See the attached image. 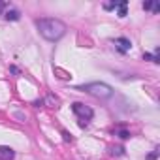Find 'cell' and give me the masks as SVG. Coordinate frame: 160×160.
I'll list each match as a JSON object with an SVG mask.
<instances>
[{"mask_svg":"<svg viewBox=\"0 0 160 160\" xmlns=\"http://www.w3.org/2000/svg\"><path fill=\"white\" fill-rule=\"evenodd\" d=\"M36 28L40 30V34L49 40V42H57L60 40L64 34H66V25L60 21V19H55V17H42V19H36L34 21Z\"/></svg>","mask_w":160,"mask_h":160,"instance_id":"6da1fadb","label":"cell"},{"mask_svg":"<svg viewBox=\"0 0 160 160\" xmlns=\"http://www.w3.org/2000/svg\"><path fill=\"white\" fill-rule=\"evenodd\" d=\"M77 91H83V92H89L92 94L94 98H100V100H108L113 96V89L108 85V83H100V81H94V83H87V85H79Z\"/></svg>","mask_w":160,"mask_h":160,"instance_id":"7a4b0ae2","label":"cell"},{"mask_svg":"<svg viewBox=\"0 0 160 160\" xmlns=\"http://www.w3.org/2000/svg\"><path fill=\"white\" fill-rule=\"evenodd\" d=\"M72 111H73L75 117L79 119V126H81V128H85L87 122L94 117V111H92L89 106L81 104V102H73V104H72Z\"/></svg>","mask_w":160,"mask_h":160,"instance_id":"3957f363","label":"cell"},{"mask_svg":"<svg viewBox=\"0 0 160 160\" xmlns=\"http://www.w3.org/2000/svg\"><path fill=\"white\" fill-rule=\"evenodd\" d=\"M113 45H115V49H117L119 53H128V51L132 49V42H130L128 38H124V36L115 38V40H113Z\"/></svg>","mask_w":160,"mask_h":160,"instance_id":"277c9868","label":"cell"},{"mask_svg":"<svg viewBox=\"0 0 160 160\" xmlns=\"http://www.w3.org/2000/svg\"><path fill=\"white\" fill-rule=\"evenodd\" d=\"M6 21H19L21 19V12L17 10V8H13V6H10L6 12H4V15H2Z\"/></svg>","mask_w":160,"mask_h":160,"instance_id":"5b68a950","label":"cell"},{"mask_svg":"<svg viewBox=\"0 0 160 160\" xmlns=\"http://www.w3.org/2000/svg\"><path fill=\"white\" fill-rule=\"evenodd\" d=\"M15 158V151L8 145H0V160H13Z\"/></svg>","mask_w":160,"mask_h":160,"instance_id":"8992f818","label":"cell"},{"mask_svg":"<svg viewBox=\"0 0 160 160\" xmlns=\"http://www.w3.org/2000/svg\"><path fill=\"white\" fill-rule=\"evenodd\" d=\"M143 10L152 12V13H158L160 12V4L158 2H152V0H147V2H143Z\"/></svg>","mask_w":160,"mask_h":160,"instance_id":"52a82bcc","label":"cell"},{"mask_svg":"<svg viewBox=\"0 0 160 160\" xmlns=\"http://www.w3.org/2000/svg\"><path fill=\"white\" fill-rule=\"evenodd\" d=\"M126 6H128V2H126V0H121V2H119V17H126Z\"/></svg>","mask_w":160,"mask_h":160,"instance_id":"ba28073f","label":"cell"},{"mask_svg":"<svg viewBox=\"0 0 160 160\" xmlns=\"http://www.w3.org/2000/svg\"><path fill=\"white\" fill-rule=\"evenodd\" d=\"M45 102H47L51 108H57V104H58V98H57V96H53V94H49V96L45 98Z\"/></svg>","mask_w":160,"mask_h":160,"instance_id":"9c48e42d","label":"cell"},{"mask_svg":"<svg viewBox=\"0 0 160 160\" xmlns=\"http://www.w3.org/2000/svg\"><path fill=\"white\" fill-rule=\"evenodd\" d=\"M117 136H119L121 139H128V138H130V132L124 130V128H121V130H117Z\"/></svg>","mask_w":160,"mask_h":160,"instance_id":"30bf717a","label":"cell"},{"mask_svg":"<svg viewBox=\"0 0 160 160\" xmlns=\"http://www.w3.org/2000/svg\"><path fill=\"white\" fill-rule=\"evenodd\" d=\"M10 6H12L10 2H4V0H0V15H4V12H6Z\"/></svg>","mask_w":160,"mask_h":160,"instance_id":"8fae6325","label":"cell"},{"mask_svg":"<svg viewBox=\"0 0 160 160\" xmlns=\"http://www.w3.org/2000/svg\"><path fill=\"white\" fill-rule=\"evenodd\" d=\"M117 6H119V2H109V4H106L104 8H106V10H115Z\"/></svg>","mask_w":160,"mask_h":160,"instance_id":"7c38bea8","label":"cell"},{"mask_svg":"<svg viewBox=\"0 0 160 160\" xmlns=\"http://www.w3.org/2000/svg\"><path fill=\"white\" fill-rule=\"evenodd\" d=\"M62 136H64V141H72V134H70V132L62 130Z\"/></svg>","mask_w":160,"mask_h":160,"instance_id":"4fadbf2b","label":"cell"},{"mask_svg":"<svg viewBox=\"0 0 160 160\" xmlns=\"http://www.w3.org/2000/svg\"><path fill=\"white\" fill-rule=\"evenodd\" d=\"M156 156H158V151H152V152L147 156V160H156Z\"/></svg>","mask_w":160,"mask_h":160,"instance_id":"5bb4252c","label":"cell"},{"mask_svg":"<svg viewBox=\"0 0 160 160\" xmlns=\"http://www.w3.org/2000/svg\"><path fill=\"white\" fill-rule=\"evenodd\" d=\"M113 154H124V149L122 147H117V149H113Z\"/></svg>","mask_w":160,"mask_h":160,"instance_id":"9a60e30c","label":"cell"},{"mask_svg":"<svg viewBox=\"0 0 160 160\" xmlns=\"http://www.w3.org/2000/svg\"><path fill=\"white\" fill-rule=\"evenodd\" d=\"M10 72H12V73H15V75H17V73H19V68H17V66H10Z\"/></svg>","mask_w":160,"mask_h":160,"instance_id":"2e32d148","label":"cell"},{"mask_svg":"<svg viewBox=\"0 0 160 160\" xmlns=\"http://www.w3.org/2000/svg\"><path fill=\"white\" fill-rule=\"evenodd\" d=\"M15 117H17V119H19V121H25V115H23V113H21V111H17V113H15Z\"/></svg>","mask_w":160,"mask_h":160,"instance_id":"e0dca14e","label":"cell"}]
</instances>
